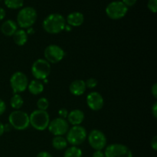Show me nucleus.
I'll return each instance as SVG.
<instances>
[{
	"mask_svg": "<svg viewBox=\"0 0 157 157\" xmlns=\"http://www.w3.org/2000/svg\"><path fill=\"white\" fill-rule=\"evenodd\" d=\"M43 29L49 34H58L64 30L65 18L60 14H51L43 21Z\"/></svg>",
	"mask_w": 157,
	"mask_h": 157,
	"instance_id": "obj_1",
	"label": "nucleus"
},
{
	"mask_svg": "<svg viewBox=\"0 0 157 157\" xmlns=\"http://www.w3.org/2000/svg\"><path fill=\"white\" fill-rule=\"evenodd\" d=\"M29 121L33 128L39 131H43L48 127L50 117L46 110H35L29 116Z\"/></svg>",
	"mask_w": 157,
	"mask_h": 157,
	"instance_id": "obj_2",
	"label": "nucleus"
},
{
	"mask_svg": "<svg viewBox=\"0 0 157 157\" xmlns=\"http://www.w3.org/2000/svg\"><path fill=\"white\" fill-rule=\"evenodd\" d=\"M37 12L32 7H25L21 9L17 15V24L22 29L31 28L37 20Z\"/></svg>",
	"mask_w": 157,
	"mask_h": 157,
	"instance_id": "obj_3",
	"label": "nucleus"
},
{
	"mask_svg": "<svg viewBox=\"0 0 157 157\" xmlns=\"http://www.w3.org/2000/svg\"><path fill=\"white\" fill-rule=\"evenodd\" d=\"M9 122L11 127L18 130H24L30 125L29 116L21 110H14L9 114Z\"/></svg>",
	"mask_w": 157,
	"mask_h": 157,
	"instance_id": "obj_4",
	"label": "nucleus"
},
{
	"mask_svg": "<svg viewBox=\"0 0 157 157\" xmlns=\"http://www.w3.org/2000/svg\"><path fill=\"white\" fill-rule=\"evenodd\" d=\"M87 135V131L84 127H81L80 125L73 126L67 132V136L65 139L71 145L77 147L82 144L85 141Z\"/></svg>",
	"mask_w": 157,
	"mask_h": 157,
	"instance_id": "obj_5",
	"label": "nucleus"
},
{
	"mask_svg": "<svg viewBox=\"0 0 157 157\" xmlns=\"http://www.w3.org/2000/svg\"><path fill=\"white\" fill-rule=\"evenodd\" d=\"M51 73L50 63L45 59L36 60L32 66V74L36 80H45Z\"/></svg>",
	"mask_w": 157,
	"mask_h": 157,
	"instance_id": "obj_6",
	"label": "nucleus"
},
{
	"mask_svg": "<svg viewBox=\"0 0 157 157\" xmlns=\"http://www.w3.org/2000/svg\"><path fill=\"white\" fill-rule=\"evenodd\" d=\"M128 7L122 2L114 1L110 2L106 8V14L110 18L113 20L121 19L127 15Z\"/></svg>",
	"mask_w": 157,
	"mask_h": 157,
	"instance_id": "obj_7",
	"label": "nucleus"
},
{
	"mask_svg": "<svg viewBox=\"0 0 157 157\" xmlns=\"http://www.w3.org/2000/svg\"><path fill=\"white\" fill-rule=\"evenodd\" d=\"M10 85L15 94L24 92L28 88L29 81L23 72L16 71L11 76Z\"/></svg>",
	"mask_w": 157,
	"mask_h": 157,
	"instance_id": "obj_8",
	"label": "nucleus"
},
{
	"mask_svg": "<svg viewBox=\"0 0 157 157\" xmlns=\"http://www.w3.org/2000/svg\"><path fill=\"white\" fill-rule=\"evenodd\" d=\"M105 157H133L131 150L124 144H113L106 147Z\"/></svg>",
	"mask_w": 157,
	"mask_h": 157,
	"instance_id": "obj_9",
	"label": "nucleus"
},
{
	"mask_svg": "<svg viewBox=\"0 0 157 157\" xmlns=\"http://www.w3.org/2000/svg\"><path fill=\"white\" fill-rule=\"evenodd\" d=\"M64 52L60 46L57 44H50L44 49V55L45 60L49 63L56 64L64 58Z\"/></svg>",
	"mask_w": 157,
	"mask_h": 157,
	"instance_id": "obj_10",
	"label": "nucleus"
},
{
	"mask_svg": "<svg viewBox=\"0 0 157 157\" xmlns=\"http://www.w3.org/2000/svg\"><path fill=\"white\" fill-rule=\"evenodd\" d=\"M88 143L95 150H102L107 145V137L102 131L93 130L88 135Z\"/></svg>",
	"mask_w": 157,
	"mask_h": 157,
	"instance_id": "obj_11",
	"label": "nucleus"
},
{
	"mask_svg": "<svg viewBox=\"0 0 157 157\" xmlns=\"http://www.w3.org/2000/svg\"><path fill=\"white\" fill-rule=\"evenodd\" d=\"M48 128L49 132L55 136H63L68 131L69 124L65 119L58 117L49 122Z\"/></svg>",
	"mask_w": 157,
	"mask_h": 157,
	"instance_id": "obj_12",
	"label": "nucleus"
},
{
	"mask_svg": "<svg viewBox=\"0 0 157 157\" xmlns=\"http://www.w3.org/2000/svg\"><path fill=\"white\" fill-rule=\"evenodd\" d=\"M104 104L102 95L98 92H91L87 97V104L92 110H100Z\"/></svg>",
	"mask_w": 157,
	"mask_h": 157,
	"instance_id": "obj_13",
	"label": "nucleus"
},
{
	"mask_svg": "<svg viewBox=\"0 0 157 157\" xmlns=\"http://www.w3.org/2000/svg\"><path fill=\"white\" fill-rule=\"evenodd\" d=\"M85 81L83 80L78 79L72 81L69 86V90L75 96H81L86 90Z\"/></svg>",
	"mask_w": 157,
	"mask_h": 157,
	"instance_id": "obj_14",
	"label": "nucleus"
},
{
	"mask_svg": "<svg viewBox=\"0 0 157 157\" xmlns=\"http://www.w3.org/2000/svg\"><path fill=\"white\" fill-rule=\"evenodd\" d=\"M67 120L68 122L73 126L80 125L84 120V112L79 109H75L72 110L67 115Z\"/></svg>",
	"mask_w": 157,
	"mask_h": 157,
	"instance_id": "obj_15",
	"label": "nucleus"
},
{
	"mask_svg": "<svg viewBox=\"0 0 157 157\" xmlns=\"http://www.w3.org/2000/svg\"><path fill=\"white\" fill-rule=\"evenodd\" d=\"M84 17L81 12H74L69 14L67 17V22L68 25L78 27L84 23Z\"/></svg>",
	"mask_w": 157,
	"mask_h": 157,
	"instance_id": "obj_16",
	"label": "nucleus"
},
{
	"mask_svg": "<svg viewBox=\"0 0 157 157\" xmlns=\"http://www.w3.org/2000/svg\"><path fill=\"white\" fill-rule=\"evenodd\" d=\"M18 30V25L13 20H7L1 25V32L6 36H12Z\"/></svg>",
	"mask_w": 157,
	"mask_h": 157,
	"instance_id": "obj_17",
	"label": "nucleus"
},
{
	"mask_svg": "<svg viewBox=\"0 0 157 157\" xmlns=\"http://www.w3.org/2000/svg\"><path fill=\"white\" fill-rule=\"evenodd\" d=\"M12 36H13L14 42L18 46L24 45L28 41V34L23 29L17 30Z\"/></svg>",
	"mask_w": 157,
	"mask_h": 157,
	"instance_id": "obj_18",
	"label": "nucleus"
},
{
	"mask_svg": "<svg viewBox=\"0 0 157 157\" xmlns=\"http://www.w3.org/2000/svg\"><path fill=\"white\" fill-rule=\"evenodd\" d=\"M29 92L33 95H38L44 90V85L39 80H33L28 85Z\"/></svg>",
	"mask_w": 157,
	"mask_h": 157,
	"instance_id": "obj_19",
	"label": "nucleus"
},
{
	"mask_svg": "<svg viewBox=\"0 0 157 157\" xmlns=\"http://www.w3.org/2000/svg\"><path fill=\"white\" fill-rule=\"evenodd\" d=\"M52 146L57 150H62L67 146V142L63 136H56L52 140Z\"/></svg>",
	"mask_w": 157,
	"mask_h": 157,
	"instance_id": "obj_20",
	"label": "nucleus"
},
{
	"mask_svg": "<svg viewBox=\"0 0 157 157\" xmlns=\"http://www.w3.org/2000/svg\"><path fill=\"white\" fill-rule=\"evenodd\" d=\"M23 104H24V101L19 94H15L10 100L11 106L12 108L15 109V110H18L21 108Z\"/></svg>",
	"mask_w": 157,
	"mask_h": 157,
	"instance_id": "obj_21",
	"label": "nucleus"
},
{
	"mask_svg": "<svg viewBox=\"0 0 157 157\" xmlns=\"http://www.w3.org/2000/svg\"><path fill=\"white\" fill-rule=\"evenodd\" d=\"M64 157H82V151L78 147H71L66 150Z\"/></svg>",
	"mask_w": 157,
	"mask_h": 157,
	"instance_id": "obj_22",
	"label": "nucleus"
},
{
	"mask_svg": "<svg viewBox=\"0 0 157 157\" xmlns=\"http://www.w3.org/2000/svg\"><path fill=\"white\" fill-rule=\"evenodd\" d=\"M5 4L9 9H17L22 7L24 0H5Z\"/></svg>",
	"mask_w": 157,
	"mask_h": 157,
	"instance_id": "obj_23",
	"label": "nucleus"
},
{
	"mask_svg": "<svg viewBox=\"0 0 157 157\" xmlns=\"http://www.w3.org/2000/svg\"><path fill=\"white\" fill-rule=\"evenodd\" d=\"M37 107H38V110H46L49 107V102L46 98H41L38 99L37 101Z\"/></svg>",
	"mask_w": 157,
	"mask_h": 157,
	"instance_id": "obj_24",
	"label": "nucleus"
},
{
	"mask_svg": "<svg viewBox=\"0 0 157 157\" xmlns=\"http://www.w3.org/2000/svg\"><path fill=\"white\" fill-rule=\"evenodd\" d=\"M147 6L152 12L156 13L157 12V0H149Z\"/></svg>",
	"mask_w": 157,
	"mask_h": 157,
	"instance_id": "obj_25",
	"label": "nucleus"
},
{
	"mask_svg": "<svg viewBox=\"0 0 157 157\" xmlns=\"http://www.w3.org/2000/svg\"><path fill=\"white\" fill-rule=\"evenodd\" d=\"M85 84L86 87H87V88H94V87H97V85H98V81L95 78H89L85 82Z\"/></svg>",
	"mask_w": 157,
	"mask_h": 157,
	"instance_id": "obj_26",
	"label": "nucleus"
},
{
	"mask_svg": "<svg viewBox=\"0 0 157 157\" xmlns=\"http://www.w3.org/2000/svg\"><path fill=\"white\" fill-rule=\"evenodd\" d=\"M58 114H59L60 117L63 118V119H65L66 117L68 115V112H67V110L65 108H61V110L58 111Z\"/></svg>",
	"mask_w": 157,
	"mask_h": 157,
	"instance_id": "obj_27",
	"label": "nucleus"
},
{
	"mask_svg": "<svg viewBox=\"0 0 157 157\" xmlns=\"http://www.w3.org/2000/svg\"><path fill=\"white\" fill-rule=\"evenodd\" d=\"M137 0H123L122 2L127 7H131L136 4Z\"/></svg>",
	"mask_w": 157,
	"mask_h": 157,
	"instance_id": "obj_28",
	"label": "nucleus"
},
{
	"mask_svg": "<svg viewBox=\"0 0 157 157\" xmlns=\"http://www.w3.org/2000/svg\"><path fill=\"white\" fill-rule=\"evenodd\" d=\"M6 103L4 102V101H2V100L0 98V116L4 113V112L6 111Z\"/></svg>",
	"mask_w": 157,
	"mask_h": 157,
	"instance_id": "obj_29",
	"label": "nucleus"
},
{
	"mask_svg": "<svg viewBox=\"0 0 157 157\" xmlns=\"http://www.w3.org/2000/svg\"><path fill=\"white\" fill-rule=\"evenodd\" d=\"M150 144H151V147L153 148V150H154V151H156L157 150V136H153Z\"/></svg>",
	"mask_w": 157,
	"mask_h": 157,
	"instance_id": "obj_30",
	"label": "nucleus"
},
{
	"mask_svg": "<svg viewBox=\"0 0 157 157\" xmlns=\"http://www.w3.org/2000/svg\"><path fill=\"white\" fill-rule=\"evenodd\" d=\"M36 157H53V156H52V155L50 153H48V152L42 151L38 153Z\"/></svg>",
	"mask_w": 157,
	"mask_h": 157,
	"instance_id": "obj_31",
	"label": "nucleus"
},
{
	"mask_svg": "<svg viewBox=\"0 0 157 157\" xmlns=\"http://www.w3.org/2000/svg\"><path fill=\"white\" fill-rule=\"evenodd\" d=\"M151 93L153 94V96L154 97V98H157V84L155 83L151 87Z\"/></svg>",
	"mask_w": 157,
	"mask_h": 157,
	"instance_id": "obj_32",
	"label": "nucleus"
},
{
	"mask_svg": "<svg viewBox=\"0 0 157 157\" xmlns=\"http://www.w3.org/2000/svg\"><path fill=\"white\" fill-rule=\"evenodd\" d=\"M92 157H105V155H104V153H103L101 150H95Z\"/></svg>",
	"mask_w": 157,
	"mask_h": 157,
	"instance_id": "obj_33",
	"label": "nucleus"
},
{
	"mask_svg": "<svg viewBox=\"0 0 157 157\" xmlns=\"http://www.w3.org/2000/svg\"><path fill=\"white\" fill-rule=\"evenodd\" d=\"M152 114L154 117V118H157V103L155 102L154 104L152 107Z\"/></svg>",
	"mask_w": 157,
	"mask_h": 157,
	"instance_id": "obj_34",
	"label": "nucleus"
},
{
	"mask_svg": "<svg viewBox=\"0 0 157 157\" xmlns=\"http://www.w3.org/2000/svg\"><path fill=\"white\" fill-rule=\"evenodd\" d=\"M5 17H6V11L2 8L0 7V21L4 19Z\"/></svg>",
	"mask_w": 157,
	"mask_h": 157,
	"instance_id": "obj_35",
	"label": "nucleus"
},
{
	"mask_svg": "<svg viewBox=\"0 0 157 157\" xmlns=\"http://www.w3.org/2000/svg\"><path fill=\"white\" fill-rule=\"evenodd\" d=\"M5 130H4V125L0 122V136L4 133Z\"/></svg>",
	"mask_w": 157,
	"mask_h": 157,
	"instance_id": "obj_36",
	"label": "nucleus"
},
{
	"mask_svg": "<svg viewBox=\"0 0 157 157\" xmlns=\"http://www.w3.org/2000/svg\"><path fill=\"white\" fill-rule=\"evenodd\" d=\"M26 33H27L28 35H32V34L35 33V31H34V29L31 27V28H29V29H28V31Z\"/></svg>",
	"mask_w": 157,
	"mask_h": 157,
	"instance_id": "obj_37",
	"label": "nucleus"
},
{
	"mask_svg": "<svg viewBox=\"0 0 157 157\" xmlns=\"http://www.w3.org/2000/svg\"><path fill=\"white\" fill-rule=\"evenodd\" d=\"M10 127H11L10 124H6V125H4V130L5 131H9L11 129Z\"/></svg>",
	"mask_w": 157,
	"mask_h": 157,
	"instance_id": "obj_38",
	"label": "nucleus"
},
{
	"mask_svg": "<svg viewBox=\"0 0 157 157\" xmlns=\"http://www.w3.org/2000/svg\"><path fill=\"white\" fill-rule=\"evenodd\" d=\"M64 29H65L66 31H67V32H69V31L71 30V27L70 25H65V27H64Z\"/></svg>",
	"mask_w": 157,
	"mask_h": 157,
	"instance_id": "obj_39",
	"label": "nucleus"
}]
</instances>
